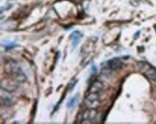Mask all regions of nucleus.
Here are the masks:
<instances>
[{"mask_svg": "<svg viewBox=\"0 0 156 124\" xmlns=\"http://www.w3.org/2000/svg\"><path fill=\"white\" fill-rule=\"evenodd\" d=\"M82 37V35L79 31H74L71 33V39L72 40V45H73V49H75L79 45L80 40Z\"/></svg>", "mask_w": 156, "mask_h": 124, "instance_id": "nucleus-5", "label": "nucleus"}, {"mask_svg": "<svg viewBox=\"0 0 156 124\" xmlns=\"http://www.w3.org/2000/svg\"><path fill=\"white\" fill-rule=\"evenodd\" d=\"M96 115V109H88L83 112V120H92Z\"/></svg>", "mask_w": 156, "mask_h": 124, "instance_id": "nucleus-7", "label": "nucleus"}, {"mask_svg": "<svg viewBox=\"0 0 156 124\" xmlns=\"http://www.w3.org/2000/svg\"><path fill=\"white\" fill-rule=\"evenodd\" d=\"M108 66L111 70L117 71V70L121 68L122 66V62L118 57H115L108 61Z\"/></svg>", "mask_w": 156, "mask_h": 124, "instance_id": "nucleus-4", "label": "nucleus"}, {"mask_svg": "<svg viewBox=\"0 0 156 124\" xmlns=\"http://www.w3.org/2000/svg\"><path fill=\"white\" fill-rule=\"evenodd\" d=\"M17 81L15 80L11 81L9 79H4L1 81V88L7 92H13L17 88Z\"/></svg>", "mask_w": 156, "mask_h": 124, "instance_id": "nucleus-3", "label": "nucleus"}, {"mask_svg": "<svg viewBox=\"0 0 156 124\" xmlns=\"http://www.w3.org/2000/svg\"><path fill=\"white\" fill-rule=\"evenodd\" d=\"M78 101V95H75L74 97H73L69 101V103L67 104V108H73L76 106Z\"/></svg>", "mask_w": 156, "mask_h": 124, "instance_id": "nucleus-9", "label": "nucleus"}, {"mask_svg": "<svg viewBox=\"0 0 156 124\" xmlns=\"http://www.w3.org/2000/svg\"><path fill=\"white\" fill-rule=\"evenodd\" d=\"M145 74L152 82H156V70L150 67L148 69L146 70Z\"/></svg>", "mask_w": 156, "mask_h": 124, "instance_id": "nucleus-8", "label": "nucleus"}, {"mask_svg": "<svg viewBox=\"0 0 156 124\" xmlns=\"http://www.w3.org/2000/svg\"><path fill=\"white\" fill-rule=\"evenodd\" d=\"M81 123H84V124H89V123H91V120H82V122Z\"/></svg>", "mask_w": 156, "mask_h": 124, "instance_id": "nucleus-12", "label": "nucleus"}, {"mask_svg": "<svg viewBox=\"0 0 156 124\" xmlns=\"http://www.w3.org/2000/svg\"><path fill=\"white\" fill-rule=\"evenodd\" d=\"M91 71L93 73H97V67H96V65H91Z\"/></svg>", "mask_w": 156, "mask_h": 124, "instance_id": "nucleus-11", "label": "nucleus"}, {"mask_svg": "<svg viewBox=\"0 0 156 124\" xmlns=\"http://www.w3.org/2000/svg\"><path fill=\"white\" fill-rule=\"evenodd\" d=\"M99 93L89 92L85 99V103L90 109H97L100 105Z\"/></svg>", "mask_w": 156, "mask_h": 124, "instance_id": "nucleus-2", "label": "nucleus"}, {"mask_svg": "<svg viewBox=\"0 0 156 124\" xmlns=\"http://www.w3.org/2000/svg\"><path fill=\"white\" fill-rule=\"evenodd\" d=\"M103 89V84L101 82L96 81L91 84V86L89 88V92H91V93H99Z\"/></svg>", "mask_w": 156, "mask_h": 124, "instance_id": "nucleus-6", "label": "nucleus"}, {"mask_svg": "<svg viewBox=\"0 0 156 124\" xmlns=\"http://www.w3.org/2000/svg\"><path fill=\"white\" fill-rule=\"evenodd\" d=\"M15 47H16V44H14V43H11L10 45L9 44V45H5V47L7 50L13 49V48H15Z\"/></svg>", "mask_w": 156, "mask_h": 124, "instance_id": "nucleus-10", "label": "nucleus"}, {"mask_svg": "<svg viewBox=\"0 0 156 124\" xmlns=\"http://www.w3.org/2000/svg\"><path fill=\"white\" fill-rule=\"evenodd\" d=\"M5 71L8 74H10L13 79L17 81L18 83H24L27 80L20 66L15 60H9L6 64Z\"/></svg>", "mask_w": 156, "mask_h": 124, "instance_id": "nucleus-1", "label": "nucleus"}]
</instances>
